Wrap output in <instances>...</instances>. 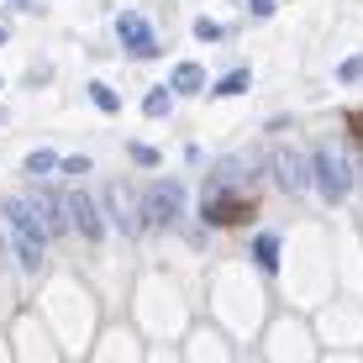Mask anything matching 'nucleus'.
<instances>
[{
    "label": "nucleus",
    "mask_w": 363,
    "mask_h": 363,
    "mask_svg": "<svg viewBox=\"0 0 363 363\" xmlns=\"http://www.w3.org/2000/svg\"><path fill=\"white\" fill-rule=\"evenodd\" d=\"M6 221H11V247H16L21 269H43V227H37V216L27 211V200H6Z\"/></svg>",
    "instance_id": "f257e3e1"
},
{
    "label": "nucleus",
    "mask_w": 363,
    "mask_h": 363,
    "mask_svg": "<svg viewBox=\"0 0 363 363\" xmlns=\"http://www.w3.org/2000/svg\"><path fill=\"white\" fill-rule=\"evenodd\" d=\"M311 184H316L327 200H347L353 169H347V158L337 153V147H316V158H311Z\"/></svg>",
    "instance_id": "f03ea898"
},
{
    "label": "nucleus",
    "mask_w": 363,
    "mask_h": 363,
    "mask_svg": "<svg viewBox=\"0 0 363 363\" xmlns=\"http://www.w3.org/2000/svg\"><path fill=\"white\" fill-rule=\"evenodd\" d=\"M179 211H184V184L164 179V184H153V190H147L143 227H174V221H179Z\"/></svg>",
    "instance_id": "7ed1b4c3"
},
{
    "label": "nucleus",
    "mask_w": 363,
    "mask_h": 363,
    "mask_svg": "<svg viewBox=\"0 0 363 363\" xmlns=\"http://www.w3.org/2000/svg\"><path fill=\"white\" fill-rule=\"evenodd\" d=\"M27 200V211L37 216V227H43V237H58V232H69V211H64V195H53L48 184H37L32 195H21Z\"/></svg>",
    "instance_id": "20e7f679"
},
{
    "label": "nucleus",
    "mask_w": 363,
    "mask_h": 363,
    "mask_svg": "<svg viewBox=\"0 0 363 363\" xmlns=\"http://www.w3.org/2000/svg\"><path fill=\"white\" fill-rule=\"evenodd\" d=\"M116 37L132 58H158V37L147 27V16H137V11H121L116 16Z\"/></svg>",
    "instance_id": "39448f33"
},
{
    "label": "nucleus",
    "mask_w": 363,
    "mask_h": 363,
    "mask_svg": "<svg viewBox=\"0 0 363 363\" xmlns=\"http://www.w3.org/2000/svg\"><path fill=\"white\" fill-rule=\"evenodd\" d=\"M64 211H69V232H79L84 242H100L106 237V221H100V206L84 190H74V195H64Z\"/></svg>",
    "instance_id": "423d86ee"
},
{
    "label": "nucleus",
    "mask_w": 363,
    "mask_h": 363,
    "mask_svg": "<svg viewBox=\"0 0 363 363\" xmlns=\"http://www.w3.org/2000/svg\"><path fill=\"white\" fill-rule=\"evenodd\" d=\"M253 200L247 195H216V200H206V227H242V221H253Z\"/></svg>",
    "instance_id": "0eeeda50"
},
{
    "label": "nucleus",
    "mask_w": 363,
    "mask_h": 363,
    "mask_svg": "<svg viewBox=\"0 0 363 363\" xmlns=\"http://www.w3.org/2000/svg\"><path fill=\"white\" fill-rule=\"evenodd\" d=\"M274 179H279L290 195L311 190V158H300L295 147H279V153H274Z\"/></svg>",
    "instance_id": "6e6552de"
},
{
    "label": "nucleus",
    "mask_w": 363,
    "mask_h": 363,
    "mask_svg": "<svg viewBox=\"0 0 363 363\" xmlns=\"http://www.w3.org/2000/svg\"><path fill=\"white\" fill-rule=\"evenodd\" d=\"M169 90H174V95L206 90V69H200V64H179V69H174V79H169Z\"/></svg>",
    "instance_id": "1a4fd4ad"
},
{
    "label": "nucleus",
    "mask_w": 363,
    "mask_h": 363,
    "mask_svg": "<svg viewBox=\"0 0 363 363\" xmlns=\"http://www.w3.org/2000/svg\"><path fill=\"white\" fill-rule=\"evenodd\" d=\"M253 258H258V269H264V274H279V237L258 232L253 237Z\"/></svg>",
    "instance_id": "9d476101"
},
{
    "label": "nucleus",
    "mask_w": 363,
    "mask_h": 363,
    "mask_svg": "<svg viewBox=\"0 0 363 363\" xmlns=\"http://www.w3.org/2000/svg\"><path fill=\"white\" fill-rule=\"evenodd\" d=\"M106 206H111V216H116V227H121V232H143V216H137V211L127 206V195H121V190H111V195H106Z\"/></svg>",
    "instance_id": "9b49d317"
},
{
    "label": "nucleus",
    "mask_w": 363,
    "mask_h": 363,
    "mask_svg": "<svg viewBox=\"0 0 363 363\" xmlns=\"http://www.w3.org/2000/svg\"><path fill=\"white\" fill-rule=\"evenodd\" d=\"M84 95H90L95 106L106 111V116H116V111H121V100H116V90H111L106 79H90V84H84Z\"/></svg>",
    "instance_id": "f8f14e48"
},
{
    "label": "nucleus",
    "mask_w": 363,
    "mask_h": 363,
    "mask_svg": "<svg viewBox=\"0 0 363 363\" xmlns=\"http://www.w3.org/2000/svg\"><path fill=\"white\" fill-rule=\"evenodd\" d=\"M143 111H147V116H169V111H174V90H169V84H158V90H147V100H143Z\"/></svg>",
    "instance_id": "ddd939ff"
},
{
    "label": "nucleus",
    "mask_w": 363,
    "mask_h": 363,
    "mask_svg": "<svg viewBox=\"0 0 363 363\" xmlns=\"http://www.w3.org/2000/svg\"><path fill=\"white\" fill-rule=\"evenodd\" d=\"M247 84H253V79H247V69H232L227 79H216V95H242Z\"/></svg>",
    "instance_id": "4468645a"
},
{
    "label": "nucleus",
    "mask_w": 363,
    "mask_h": 363,
    "mask_svg": "<svg viewBox=\"0 0 363 363\" xmlns=\"http://www.w3.org/2000/svg\"><path fill=\"white\" fill-rule=\"evenodd\" d=\"M48 169H58V153H48V147L27 153V174H48Z\"/></svg>",
    "instance_id": "2eb2a0df"
},
{
    "label": "nucleus",
    "mask_w": 363,
    "mask_h": 363,
    "mask_svg": "<svg viewBox=\"0 0 363 363\" xmlns=\"http://www.w3.org/2000/svg\"><path fill=\"white\" fill-rule=\"evenodd\" d=\"M195 37H200V43H221L227 27H221V21H195Z\"/></svg>",
    "instance_id": "dca6fc26"
},
{
    "label": "nucleus",
    "mask_w": 363,
    "mask_h": 363,
    "mask_svg": "<svg viewBox=\"0 0 363 363\" xmlns=\"http://www.w3.org/2000/svg\"><path fill=\"white\" fill-rule=\"evenodd\" d=\"M132 158H137L143 169H153V164H158V147H147V143H132Z\"/></svg>",
    "instance_id": "f3484780"
},
{
    "label": "nucleus",
    "mask_w": 363,
    "mask_h": 363,
    "mask_svg": "<svg viewBox=\"0 0 363 363\" xmlns=\"http://www.w3.org/2000/svg\"><path fill=\"white\" fill-rule=\"evenodd\" d=\"M337 79H347V84H353V79H363V53H358V58H347V64L337 69Z\"/></svg>",
    "instance_id": "a211bd4d"
},
{
    "label": "nucleus",
    "mask_w": 363,
    "mask_h": 363,
    "mask_svg": "<svg viewBox=\"0 0 363 363\" xmlns=\"http://www.w3.org/2000/svg\"><path fill=\"white\" fill-rule=\"evenodd\" d=\"M58 169H64V174H90V158H79V153H74V158H58Z\"/></svg>",
    "instance_id": "6ab92c4d"
},
{
    "label": "nucleus",
    "mask_w": 363,
    "mask_h": 363,
    "mask_svg": "<svg viewBox=\"0 0 363 363\" xmlns=\"http://www.w3.org/2000/svg\"><path fill=\"white\" fill-rule=\"evenodd\" d=\"M247 11H253V21H264V16H274V0H247Z\"/></svg>",
    "instance_id": "aec40b11"
},
{
    "label": "nucleus",
    "mask_w": 363,
    "mask_h": 363,
    "mask_svg": "<svg viewBox=\"0 0 363 363\" xmlns=\"http://www.w3.org/2000/svg\"><path fill=\"white\" fill-rule=\"evenodd\" d=\"M6 37H11V32H6V27H0V48H6Z\"/></svg>",
    "instance_id": "412c9836"
},
{
    "label": "nucleus",
    "mask_w": 363,
    "mask_h": 363,
    "mask_svg": "<svg viewBox=\"0 0 363 363\" xmlns=\"http://www.w3.org/2000/svg\"><path fill=\"white\" fill-rule=\"evenodd\" d=\"M16 6H37V0H16Z\"/></svg>",
    "instance_id": "4be33fe9"
},
{
    "label": "nucleus",
    "mask_w": 363,
    "mask_h": 363,
    "mask_svg": "<svg viewBox=\"0 0 363 363\" xmlns=\"http://www.w3.org/2000/svg\"><path fill=\"white\" fill-rule=\"evenodd\" d=\"M0 121H6V111H0Z\"/></svg>",
    "instance_id": "5701e85b"
}]
</instances>
